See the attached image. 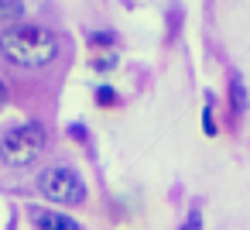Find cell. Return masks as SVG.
Returning a JSON list of instances; mask_svg holds the SVG:
<instances>
[{"label": "cell", "mask_w": 250, "mask_h": 230, "mask_svg": "<svg viewBox=\"0 0 250 230\" xmlns=\"http://www.w3.org/2000/svg\"><path fill=\"white\" fill-rule=\"evenodd\" d=\"M62 42L45 24H14L0 28V55L18 69H45L59 59Z\"/></svg>", "instance_id": "6da1fadb"}, {"label": "cell", "mask_w": 250, "mask_h": 230, "mask_svg": "<svg viewBox=\"0 0 250 230\" xmlns=\"http://www.w3.org/2000/svg\"><path fill=\"white\" fill-rule=\"evenodd\" d=\"M48 144V131L38 120H24L18 127H11L4 138H0V161L7 168H28L42 158Z\"/></svg>", "instance_id": "7a4b0ae2"}, {"label": "cell", "mask_w": 250, "mask_h": 230, "mask_svg": "<svg viewBox=\"0 0 250 230\" xmlns=\"http://www.w3.org/2000/svg\"><path fill=\"white\" fill-rule=\"evenodd\" d=\"M38 192L55 206H79L86 199V182L69 165H52L38 175Z\"/></svg>", "instance_id": "3957f363"}, {"label": "cell", "mask_w": 250, "mask_h": 230, "mask_svg": "<svg viewBox=\"0 0 250 230\" xmlns=\"http://www.w3.org/2000/svg\"><path fill=\"white\" fill-rule=\"evenodd\" d=\"M229 110H233V117H243L250 110V93H247V83L240 72H229Z\"/></svg>", "instance_id": "277c9868"}, {"label": "cell", "mask_w": 250, "mask_h": 230, "mask_svg": "<svg viewBox=\"0 0 250 230\" xmlns=\"http://www.w3.org/2000/svg\"><path fill=\"white\" fill-rule=\"evenodd\" d=\"M24 21V0H0V28H14Z\"/></svg>", "instance_id": "5b68a950"}, {"label": "cell", "mask_w": 250, "mask_h": 230, "mask_svg": "<svg viewBox=\"0 0 250 230\" xmlns=\"http://www.w3.org/2000/svg\"><path fill=\"white\" fill-rule=\"evenodd\" d=\"M38 227L42 230H79V223L65 213H38Z\"/></svg>", "instance_id": "8992f818"}, {"label": "cell", "mask_w": 250, "mask_h": 230, "mask_svg": "<svg viewBox=\"0 0 250 230\" xmlns=\"http://www.w3.org/2000/svg\"><path fill=\"white\" fill-rule=\"evenodd\" d=\"M202 127H206V134H209V138L216 134V120H212V96L206 100V110H202Z\"/></svg>", "instance_id": "52a82bcc"}, {"label": "cell", "mask_w": 250, "mask_h": 230, "mask_svg": "<svg viewBox=\"0 0 250 230\" xmlns=\"http://www.w3.org/2000/svg\"><path fill=\"white\" fill-rule=\"evenodd\" d=\"M89 42H93V45H113V42H117V35H113V31H93V35H89Z\"/></svg>", "instance_id": "ba28073f"}, {"label": "cell", "mask_w": 250, "mask_h": 230, "mask_svg": "<svg viewBox=\"0 0 250 230\" xmlns=\"http://www.w3.org/2000/svg\"><path fill=\"white\" fill-rule=\"evenodd\" d=\"M96 103H117V93H113L110 86H100V90H96Z\"/></svg>", "instance_id": "9c48e42d"}, {"label": "cell", "mask_w": 250, "mask_h": 230, "mask_svg": "<svg viewBox=\"0 0 250 230\" xmlns=\"http://www.w3.org/2000/svg\"><path fill=\"white\" fill-rule=\"evenodd\" d=\"M178 230H202V216H199V209H192V216H188L185 227H178Z\"/></svg>", "instance_id": "30bf717a"}, {"label": "cell", "mask_w": 250, "mask_h": 230, "mask_svg": "<svg viewBox=\"0 0 250 230\" xmlns=\"http://www.w3.org/2000/svg\"><path fill=\"white\" fill-rule=\"evenodd\" d=\"M117 66V55H110V59H96V69H113Z\"/></svg>", "instance_id": "8fae6325"}, {"label": "cell", "mask_w": 250, "mask_h": 230, "mask_svg": "<svg viewBox=\"0 0 250 230\" xmlns=\"http://www.w3.org/2000/svg\"><path fill=\"white\" fill-rule=\"evenodd\" d=\"M69 134H76V138L83 141V138H86V127H83V124H72V127H69Z\"/></svg>", "instance_id": "7c38bea8"}, {"label": "cell", "mask_w": 250, "mask_h": 230, "mask_svg": "<svg viewBox=\"0 0 250 230\" xmlns=\"http://www.w3.org/2000/svg\"><path fill=\"white\" fill-rule=\"evenodd\" d=\"M0 100H7V86H4V79H0Z\"/></svg>", "instance_id": "4fadbf2b"}]
</instances>
